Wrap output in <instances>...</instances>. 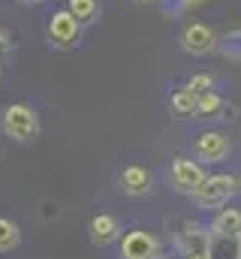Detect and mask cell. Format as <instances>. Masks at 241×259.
Masks as SVG:
<instances>
[{
  "instance_id": "17",
  "label": "cell",
  "mask_w": 241,
  "mask_h": 259,
  "mask_svg": "<svg viewBox=\"0 0 241 259\" xmlns=\"http://www.w3.org/2000/svg\"><path fill=\"white\" fill-rule=\"evenodd\" d=\"M214 84H217L214 72H193V75L184 81V88H190L196 97H199V94H205V91H214Z\"/></svg>"
},
{
  "instance_id": "24",
  "label": "cell",
  "mask_w": 241,
  "mask_h": 259,
  "mask_svg": "<svg viewBox=\"0 0 241 259\" xmlns=\"http://www.w3.org/2000/svg\"><path fill=\"white\" fill-rule=\"evenodd\" d=\"M0 72H3V58H0Z\"/></svg>"
},
{
  "instance_id": "18",
  "label": "cell",
  "mask_w": 241,
  "mask_h": 259,
  "mask_svg": "<svg viewBox=\"0 0 241 259\" xmlns=\"http://www.w3.org/2000/svg\"><path fill=\"white\" fill-rule=\"evenodd\" d=\"M9 52H12V33L0 27V58H6Z\"/></svg>"
},
{
  "instance_id": "8",
  "label": "cell",
  "mask_w": 241,
  "mask_h": 259,
  "mask_svg": "<svg viewBox=\"0 0 241 259\" xmlns=\"http://www.w3.org/2000/svg\"><path fill=\"white\" fill-rule=\"evenodd\" d=\"M178 250L184 259L211 256V229H205L199 223H187L184 232L178 235Z\"/></svg>"
},
{
  "instance_id": "5",
  "label": "cell",
  "mask_w": 241,
  "mask_h": 259,
  "mask_svg": "<svg viewBox=\"0 0 241 259\" xmlns=\"http://www.w3.org/2000/svg\"><path fill=\"white\" fill-rule=\"evenodd\" d=\"M178 46L190 58H208V55H214L220 49V36L205 21H187L178 33Z\"/></svg>"
},
{
  "instance_id": "3",
  "label": "cell",
  "mask_w": 241,
  "mask_h": 259,
  "mask_svg": "<svg viewBox=\"0 0 241 259\" xmlns=\"http://www.w3.org/2000/svg\"><path fill=\"white\" fill-rule=\"evenodd\" d=\"M82 33H85V27L75 21V15H72L66 6H63V9H55V12L49 15V21H46V42H49L52 49H58V52H72V49H78Z\"/></svg>"
},
{
  "instance_id": "4",
  "label": "cell",
  "mask_w": 241,
  "mask_h": 259,
  "mask_svg": "<svg viewBox=\"0 0 241 259\" xmlns=\"http://www.w3.org/2000/svg\"><path fill=\"white\" fill-rule=\"evenodd\" d=\"M118 259H163V241L142 226L127 229L118 238Z\"/></svg>"
},
{
  "instance_id": "9",
  "label": "cell",
  "mask_w": 241,
  "mask_h": 259,
  "mask_svg": "<svg viewBox=\"0 0 241 259\" xmlns=\"http://www.w3.org/2000/svg\"><path fill=\"white\" fill-rule=\"evenodd\" d=\"M118 187L127 196H133V199H142V196H148L154 190V175H151V169H145L139 163H130V166L120 169Z\"/></svg>"
},
{
  "instance_id": "15",
  "label": "cell",
  "mask_w": 241,
  "mask_h": 259,
  "mask_svg": "<svg viewBox=\"0 0 241 259\" xmlns=\"http://www.w3.org/2000/svg\"><path fill=\"white\" fill-rule=\"evenodd\" d=\"M211 259H241V238L211 232Z\"/></svg>"
},
{
  "instance_id": "22",
  "label": "cell",
  "mask_w": 241,
  "mask_h": 259,
  "mask_svg": "<svg viewBox=\"0 0 241 259\" xmlns=\"http://www.w3.org/2000/svg\"><path fill=\"white\" fill-rule=\"evenodd\" d=\"M130 3H139V6H145V3H154V0H130Z\"/></svg>"
},
{
  "instance_id": "7",
  "label": "cell",
  "mask_w": 241,
  "mask_h": 259,
  "mask_svg": "<svg viewBox=\"0 0 241 259\" xmlns=\"http://www.w3.org/2000/svg\"><path fill=\"white\" fill-rule=\"evenodd\" d=\"M205 166L199 160H190V157H175L169 163V184L175 193H184V196H193L196 187L205 181Z\"/></svg>"
},
{
  "instance_id": "6",
  "label": "cell",
  "mask_w": 241,
  "mask_h": 259,
  "mask_svg": "<svg viewBox=\"0 0 241 259\" xmlns=\"http://www.w3.org/2000/svg\"><path fill=\"white\" fill-rule=\"evenodd\" d=\"M193 157L202 166H217L232 157V139L220 130H202L193 142Z\"/></svg>"
},
{
  "instance_id": "20",
  "label": "cell",
  "mask_w": 241,
  "mask_h": 259,
  "mask_svg": "<svg viewBox=\"0 0 241 259\" xmlns=\"http://www.w3.org/2000/svg\"><path fill=\"white\" fill-rule=\"evenodd\" d=\"M18 3H24V6H36V3H43V0H18Z\"/></svg>"
},
{
  "instance_id": "13",
  "label": "cell",
  "mask_w": 241,
  "mask_h": 259,
  "mask_svg": "<svg viewBox=\"0 0 241 259\" xmlns=\"http://www.w3.org/2000/svg\"><path fill=\"white\" fill-rule=\"evenodd\" d=\"M214 235H232L241 238V208H220L208 226Z\"/></svg>"
},
{
  "instance_id": "12",
  "label": "cell",
  "mask_w": 241,
  "mask_h": 259,
  "mask_svg": "<svg viewBox=\"0 0 241 259\" xmlns=\"http://www.w3.org/2000/svg\"><path fill=\"white\" fill-rule=\"evenodd\" d=\"M223 109H226V100L217 91H205L196 97L193 121H217V118H223Z\"/></svg>"
},
{
  "instance_id": "10",
  "label": "cell",
  "mask_w": 241,
  "mask_h": 259,
  "mask_svg": "<svg viewBox=\"0 0 241 259\" xmlns=\"http://www.w3.org/2000/svg\"><path fill=\"white\" fill-rule=\"evenodd\" d=\"M120 220L115 214H94L91 223H88V238L94 247H109L120 238Z\"/></svg>"
},
{
  "instance_id": "23",
  "label": "cell",
  "mask_w": 241,
  "mask_h": 259,
  "mask_svg": "<svg viewBox=\"0 0 241 259\" xmlns=\"http://www.w3.org/2000/svg\"><path fill=\"white\" fill-rule=\"evenodd\" d=\"M193 259H211V256H193Z\"/></svg>"
},
{
  "instance_id": "1",
  "label": "cell",
  "mask_w": 241,
  "mask_h": 259,
  "mask_svg": "<svg viewBox=\"0 0 241 259\" xmlns=\"http://www.w3.org/2000/svg\"><path fill=\"white\" fill-rule=\"evenodd\" d=\"M39 112L30 103H9L0 112V133L18 145H30L39 139Z\"/></svg>"
},
{
  "instance_id": "14",
  "label": "cell",
  "mask_w": 241,
  "mask_h": 259,
  "mask_svg": "<svg viewBox=\"0 0 241 259\" xmlns=\"http://www.w3.org/2000/svg\"><path fill=\"white\" fill-rule=\"evenodd\" d=\"M66 9L75 15L82 27H91L100 21V0H66Z\"/></svg>"
},
{
  "instance_id": "2",
  "label": "cell",
  "mask_w": 241,
  "mask_h": 259,
  "mask_svg": "<svg viewBox=\"0 0 241 259\" xmlns=\"http://www.w3.org/2000/svg\"><path fill=\"white\" fill-rule=\"evenodd\" d=\"M238 190H241V175L214 172V175H205V181L196 187V193L190 196V199H193V205L199 211H217V208H223Z\"/></svg>"
},
{
  "instance_id": "19",
  "label": "cell",
  "mask_w": 241,
  "mask_h": 259,
  "mask_svg": "<svg viewBox=\"0 0 241 259\" xmlns=\"http://www.w3.org/2000/svg\"><path fill=\"white\" fill-rule=\"evenodd\" d=\"M58 214H60V205H58V202H43V217H46V220H55Z\"/></svg>"
},
{
  "instance_id": "11",
  "label": "cell",
  "mask_w": 241,
  "mask_h": 259,
  "mask_svg": "<svg viewBox=\"0 0 241 259\" xmlns=\"http://www.w3.org/2000/svg\"><path fill=\"white\" fill-rule=\"evenodd\" d=\"M166 109L175 121H190L193 112H196V94L190 88H175L166 100Z\"/></svg>"
},
{
  "instance_id": "21",
  "label": "cell",
  "mask_w": 241,
  "mask_h": 259,
  "mask_svg": "<svg viewBox=\"0 0 241 259\" xmlns=\"http://www.w3.org/2000/svg\"><path fill=\"white\" fill-rule=\"evenodd\" d=\"M178 6H190V3H199V0H175Z\"/></svg>"
},
{
  "instance_id": "16",
  "label": "cell",
  "mask_w": 241,
  "mask_h": 259,
  "mask_svg": "<svg viewBox=\"0 0 241 259\" xmlns=\"http://www.w3.org/2000/svg\"><path fill=\"white\" fill-rule=\"evenodd\" d=\"M21 244V229L15 220L9 217H0V253H9Z\"/></svg>"
}]
</instances>
